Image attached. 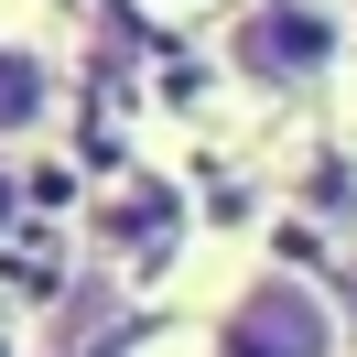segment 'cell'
<instances>
[{
	"mask_svg": "<svg viewBox=\"0 0 357 357\" xmlns=\"http://www.w3.org/2000/svg\"><path fill=\"white\" fill-rule=\"evenodd\" d=\"M357 54V22L335 0H249L227 11V76L260 98H325Z\"/></svg>",
	"mask_w": 357,
	"mask_h": 357,
	"instance_id": "6da1fadb",
	"label": "cell"
},
{
	"mask_svg": "<svg viewBox=\"0 0 357 357\" xmlns=\"http://www.w3.org/2000/svg\"><path fill=\"white\" fill-rule=\"evenodd\" d=\"M206 357H347V303L314 271H249L206 325Z\"/></svg>",
	"mask_w": 357,
	"mask_h": 357,
	"instance_id": "7a4b0ae2",
	"label": "cell"
},
{
	"mask_svg": "<svg viewBox=\"0 0 357 357\" xmlns=\"http://www.w3.org/2000/svg\"><path fill=\"white\" fill-rule=\"evenodd\" d=\"M54 109H66V54H54L33 0H0V152L54 130Z\"/></svg>",
	"mask_w": 357,
	"mask_h": 357,
	"instance_id": "3957f363",
	"label": "cell"
},
{
	"mask_svg": "<svg viewBox=\"0 0 357 357\" xmlns=\"http://www.w3.org/2000/svg\"><path fill=\"white\" fill-rule=\"evenodd\" d=\"M22 217V174H11V152H0V227Z\"/></svg>",
	"mask_w": 357,
	"mask_h": 357,
	"instance_id": "277c9868",
	"label": "cell"
},
{
	"mask_svg": "<svg viewBox=\"0 0 357 357\" xmlns=\"http://www.w3.org/2000/svg\"><path fill=\"white\" fill-rule=\"evenodd\" d=\"M141 11H162V22H195V11H217V0H141Z\"/></svg>",
	"mask_w": 357,
	"mask_h": 357,
	"instance_id": "5b68a950",
	"label": "cell"
},
{
	"mask_svg": "<svg viewBox=\"0 0 357 357\" xmlns=\"http://www.w3.org/2000/svg\"><path fill=\"white\" fill-rule=\"evenodd\" d=\"M0 357H33V347H22V335H11V325H0Z\"/></svg>",
	"mask_w": 357,
	"mask_h": 357,
	"instance_id": "8992f818",
	"label": "cell"
}]
</instances>
